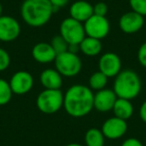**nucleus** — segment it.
<instances>
[{
	"label": "nucleus",
	"mask_w": 146,
	"mask_h": 146,
	"mask_svg": "<svg viewBox=\"0 0 146 146\" xmlns=\"http://www.w3.org/2000/svg\"><path fill=\"white\" fill-rule=\"evenodd\" d=\"M117 99L113 89L103 88L96 91L93 97V107L99 112H107L112 110Z\"/></svg>",
	"instance_id": "nucleus-12"
},
{
	"label": "nucleus",
	"mask_w": 146,
	"mask_h": 146,
	"mask_svg": "<svg viewBox=\"0 0 146 146\" xmlns=\"http://www.w3.org/2000/svg\"><path fill=\"white\" fill-rule=\"evenodd\" d=\"M139 116L141 118V120L146 123V100L141 104L140 106V109H139Z\"/></svg>",
	"instance_id": "nucleus-29"
},
{
	"label": "nucleus",
	"mask_w": 146,
	"mask_h": 146,
	"mask_svg": "<svg viewBox=\"0 0 146 146\" xmlns=\"http://www.w3.org/2000/svg\"><path fill=\"white\" fill-rule=\"evenodd\" d=\"M137 59L139 61V63L141 64V66L146 68V42H144L143 44H141V46L139 47L137 51Z\"/></svg>",
	"instance_id": "nucleus-26"
},
{
	"label": "nucleus",
	"mask_w": 146,
	"mask_h": 146,
	"mask_svg": "<svg viewBox=\"0 0 146 146\" xmlns=\"http://www.w3.org/2000/svg\"><path fill=\"white\" fill-rule=\"evenodd\" d=\"M64 94L60 89H44L36 98V106L44 114H54L63 107Z\"/></svg>",
	"instance_id": "nucleus-4"
},
{
	"label": "nucleus",
	"mask_w": 146,
	"mask_h": 146,
	"mask_svg": "<svg viewBox=\"0 0 146 146\" xmlns=\"http://www.w3.org/2000/svg\"><path fill=\"white\" fill-rule=\"evenodd\" d=\"M69 14L71 18L84 23L93 15V5L86 0H77L71 4Z\"/></svg>",
	"instance_id": "nucleus-14"
},
{
	"label": "nucleus",
	"mask_w": 146,
	"mask_h": 146,
	"mask_svg": "<svg viewBox=\"0 0 146 146\" xmlns=\"http://www.w3.org/2000/svg\"><path fill=\"white\" fill-rule=\"evenodd\" d=\"M112 111L114 116L121 118L123 120H128L132 117L134 113V107L131 103V100L124 99V98H117L114 104Z\"/></svg>",
	"instance_id": "nucleus-17"
},
{
	"label": "nucleus",
	"mask_w": 146,
	"mask_h": 146,
	"mask_svg": "<svg viewBox=\"0 0 146 146\" xmlns=\"http://www.w3.org/2000/svg\"><path fill=\"white\" fill-rule=\"evenodd\" d=\"M80 50L79 48V44H68V50L69 52H72V53H75L77 54V52Z\"/></svg>",
	"instance_id": "nucleus-30"
},
{
	"label": "nucleus",
	"mask_w": 146,
	"mask_h": 146,
	"mask_svg": "<svg viewBox=\"0 0 146 146\" xmlns=\"http://www.w3.org/2000/svg\"><path fill=\"white\" fill-rule=\"evenodd\" d=\"M10 55L5 49L0 47V72L6 70L10 65Z\"/></svg>",
	"instance_id": "nucleus-24"
},
{
	"label": "nucleus",
	"mask_w": 146,
	"mask_h": 146,
	"mask_svg": "<svg viewBox=\"0 0 146 146\" xmlns=\"http://www.w3.org/2000/svg\"><path fill=\"white\" fill-rule=\"evenodd\" d=\"M21 27L19 22L12 16H0V41L11 42L20 35Z\"/></svg>",
	"instance_id": "nucleus-10"
},
{
	"label": "nucleus",
	"mask_w": 146,
	"mask_h": 146,
	"mask_svg": "<svg viewBox=\"0 0 146 146\" xmlns=\"http://www.w3.org/2000/svg\"><path fill=\"white\" fill-rule=\"evenodd\" d=\"M129 5L132 11L146 16V0H129Z\"/></svg>",
	"instance_id": "nucleus-23"
},
{
	"label": "nucleus",
	"mask_w": 146,
	"mask_h": 146,
	"mask_svg": "<svg viewBox=\"0 0 146 146\" xmlns=\"http://www.w3.org/2000/svg\"><path fill=\"white\" fill-rule=\"evenodd\" d=\"M121 146H143V144H142L141 141L138 140L137 138L130 137L124 140V141L122 142Z\"/></svg>",
	"instance_id": "nucleus-28"
},
{
	"label": "nucleus",
	"mask_w": 146,
	"mask_h": 146,
	"mask_svg": "<svg viewBox=\"0 0 146 146\" xmlns=\"http://www.w3.org/2000/svg\"><path fill=\"white\" fill-rule=\"evenodd\" d=\"M49 1H50L51 5H52L54 13L56 12V11H58L60 8L64 7L65 5H67L69 2V0H49Z\"/></svg>",
	"instance_id": "nucleus-27"
},
{
	"label": "nucleus",
	"mask_w": 146,
	"mask_h": 146,
	"mask_svg": "<svg viewBox=\"0 0 146 146\" xmlns=\"http://www.w3.org/2000/svg\"><path fill=\"white\" fill-rule=\"evenodd\" d=\"M107 82H108L107 76H105L103 73L98 70L92 73L91 76L89 77V81H88L89 86L88 87L91 90L98 91V90H101L103 88H105V86L107 85Z\"/></svg>",
	"instance_id": "nucleus-20"
},
{
	"label": "nucleus",
	"mask_w": 146,
	"mask_h": 146,
	"mask_svg": "<svg viewBox=\"0 0 146 146\" xmlns=\"http://www.w3.org/2000/svg\"><path fill=\"white\" fill-rule=\"evenodd\" d=\"M79 48L80 51L86 56H97L102 50V43L101 40H99V39L85 36L79 44Z\"/></svg>",
	"instance_id": "nucleus-18"
},
{
	"label": "nucleus",
	"mask_w": 146,
	"mask_h": 146,
	"mask_svg": "<svg viewBox=\"0 0 146 146\" xmlns=\"http://www.w3.org/2000/svg\"><path fill=\"white\" fill-rule=\"evenodd\" d=\"M55 69L64 77H74L82 69V61L77 54L66 51L56 56Z\"/></svg>",
	"instance_id": "nucleus-5"
},
{
	"label": "nucleus",
	"mask_w": 146,
	"mask_h": 146,
	"mask_svg": "<svg viewBox=\"0 0 146 146\" xmlns=\"http://www.w3.org/2000/svg\"><path fill=\"white\" fill-rule=\"evenodd\" d=\"M0 16H2V5L0 3Z\"/></svg>",
	"instance_id": "nucleus-32"
},
{
	"label": "nucleus",
	"mask_w": 146,
	"mask_h": 146,
	"mask_svg": "<svg viewBox=\"0 0 146 146\" xmlns=\"http://www.w3.org/2000/svg\"><path fill=\"white\" fill-rule=\"evenodd\" d=\"M113 91L117 98L132 100L139 95L141 91V79L135 71L131 69L121 70L115 76Z\"/></svg>",
	"instance_id": "nucleus-3"
},
{
	"label": "nucleus",
	"mask_w": 146,
	"mask_h": 146,
	"mask_svg": "<svg viewBox=\"0 0 146 146\" xmlns=\"http://www.w3.org/2000/svg\"><path fill=\"white\" fill-rule=\"evenodd\" d=\"M83 25L86 36L101 40L109 34L110 23L106 16H98L93 14L83 23Z\"/></svg>",
	"instance_id": "nucleus-7"
},
{
	"label": "nucleus",
	"mask_w": 146,
	"mask_h": 146,
	"mask_svg": "<svg viewBox=\"0 0 146 146\" xmlns=\"http://www.w3.org/2000/svg\"><path fill=\"white\" fill-rule=\"evenodd\" d=\"M50 44H51V46H52V48L54 49L55 53H56L57 55L66 52V51L68 50V43L65 41V39L63 38L60 34L53 37Z\"/></svg>",
	"instance_id": "nucleus-22"
},
{
	"label": "nucleus",
	"mask_w": 146,
	"mask_h": 146,
	"mask_svg": "<svg viewBox=\"0 0 146 146\" xmlns=\"http://www.w3.org/2000/svg\"><path fill=\"white\" fill-rule=\"evenodd\" d=\"M12 90L9 82L5 79L0 78V106L6 105L12 98Z\"/></svg>",
	"instance_id": "nucleus-21"
},
{
	"label": "nucleus",
	"mask_w": 146,
	"mask_h": 146,
	"mask_svg": "<svg viewBox=\"0 0 146 146\" xmlns=\"http://www.w3.org/2000/svg\"><path fill=\"white\" fill-rule=\"evenodd\" d=\"M54 13L49 0H24L20 14L23 21L31 27H42Z\"/></svg>",
	"instance_id": "nucleus-2"
},
{
	"label": "nucleus",
	"mask_w": 146,
	"mask_h": 146,
	"mask_svg": "<svg viewBox=\"0 0 146 146\" xmlns=\"http://www.w3.org/2000/svg\"><path fill=\"white\" fill-rule=\"evenodd\" d=\"M84 142L85 146H105V136L103 135L101 129L90 128L86 131Z\"/></svg>",
	"instance_id": "nucleus-19"
},
{
	"label": "nucleus",
	"mask_w": 146,
	"mask_h": 146,
	"mask_svg": "<svg viewBox=\"0 0 146 146\" xmlns=\"http://www.w3.org/2000/svg\"><path fill=\"white\" fill-rule=\"evenodd\" d=\"M99 71L108 78L115 77L121 71V59L117 54L113 52H107L101 55L98 62Z\"/></svg>",
	"instance_id": "nucleus-11"
},
{
	"label": "nucleus",
	"mask_w": 146,
	"mask_h": 146,
	"mask_svg": "<svg viewBox=\"0 0 146 146\" xmlns=\"http://www.w3.org/2000/svg\"><path fill=\"white\" fill-rule=\"evenodd\" d=\"M127 128L128 125L126 120L113 116L105 120V122L102 124L101 131L107 139L117 140L125 135V133L127 132Z\"/></svg>",
	"instance_id": "nucleus-8"
},
{
	"label": "nucleus",
	"mask_w": 146,
	"mask_h": 146,
	"mask_svg": "<svg viewBox=\"0 0 146 146\" xmlns=\"http://www.w3.org/2000/svg\"><path fill=\"white\" fill-rule=\"evenodd\" d=\"M108 11L107 4L105 2H97L93 5V14L98 16H106Z\"/></svg>",
	"instance_id": "nucleus-25"
},
{
	"label": "nucleus",
	"mask_w": 146,
	"mask_h": 146,
	"mask_svg": "<svg viewBox=\"0 0 146 146\" xmlns=\"http://www.w3.org/2000/svg\"><path fill=\"white\" fill-rule=\"evenodd\" d=\"M144 25V16L134 12L129 11L126 12L120 17L119 27L126 34H133L140 30Z\"/></svg>",
	"instance_id": "nucleus-13"
},
{
	"label": "nucleus",
	"mask_w": 146,
	"mask_h": 146,
	"mask_svg": "<svg viewBox=\"0 0 146 146\" xmlns=\"http://www.w3.org/2000/svg\"><path fill=\"white\" fill-rule=\"evenodd\" d=\"M9 85H10L13 94L23 95V94L28 93L32 89L34 85V80L28 71L20 70L15 72L11 76Z\"/></svg>",
	"instance_id": "nucleus-9"
},
{
	"label": "nucleus",
	"mask_w": 146,
	"mask_h": 146,
	"mask_svg": "<svg viewBox=\"0 0 146 146\" xmlns=\"http://www.w3.org/2000/svg\"><path fill=\"white\" fill-rule=\"evenodd\" d=\"M94 93L88 86L75 84L67 89L64 94L63 107L68 115L80 118L88 115L93 109Z\"/></svg>",
	"instance_id": "nucleus-1"
},
{
	"label": "nucleus",
	"mask_w": 146,
	"mask_h": 146,
	"mask_svg": "<svg viewBox=\"0 0 146 146\" xmlns=\"http://www.w3.org/2000/svg\"><path fill=\"white\" fill-rule=\"evenodd\" d=\"M66 146H83V145H81L79 143H70V144H67Z\"/></svg>",
	"instance_id": "nucleus-31"
},
{
	"label": "nucleus",
	"mask_w": 146,
	"mask_h": 146,
	"mask_svg": "<svg viewBox=\"0 0 146 146\" xmlns=\"http://www.w3.org/2000/svg\"><path fill=\"white\" fill-rule=\"evenodd\" d=\"M62 77L60 73L53 68H47L40 74V83L45 89H60L62 86Z\"/></svg>",
	"instance_id": "nucleus-16"
},
{
	"label": "nucleus",
	"mask_w": 146,
	"mask_h": 146,
	"mask_svg": "<svg viewBox=\"0 0 146 146\" xmlns=\"http://www.w3.org/2000/svg\"><path fill=\"white\" fill-rule=\"evenodd\" d=\"M57 54L52 48L50 43L39 42L35 44L32 48V57L35 61L42 64L50 63L55 60Z\"/></svg>",
	"instance_id": "nucleus-15"
},
{
	"label": "nucleus",
	"mask_w": 146,
	"mask_h": 146,
	"mask_svg": "<svg viewBox=\"0 0 146 146\" xmlns=\"http://www.w3.org/2000/svg\"><path fill=\"white\" fill-rule=\"evenodd\" d=\"M59 30L60 35L68 44H80L86 36L83 23L71 17L62 20Z\"/></svg>",
	"instance_id": "nucleus-6"
}]
</instances>
